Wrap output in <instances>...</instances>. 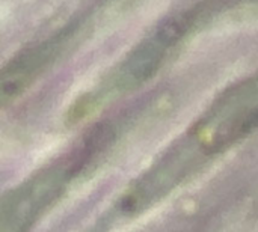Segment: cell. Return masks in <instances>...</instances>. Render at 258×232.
<instances>
[{
  "label": "cell",
  "instance_id": "cell-1",
  "mask_svg": "<svg viewBox=\"0 0 258 232\" xmlns=\"http://www.w3.org/2000/svg\"><path fill=\"white\" fill-rule=\"evenodd\" d=\"M89 165L80 148L41 171L2 201L0 232H27L33 222L62 195L68 181Z\"/></svg>",
  "mask_w": 258,
  "mask_h": 232
},
{
  "label": "cell",
  "instance_id": "cell-2",
  "mask_svg": "<svg viewBox=\"0 0 258 232\" xmlns=\"http://www.w3.org/2000/svg\"><path fill=\"white\" fill-rule=\"evenodd\" d=\"M65 39V33H59L51 39L30 47L23 51V54L17 56L3 71L2 101L6 103L8 100L15 98L23 89H26L29 82H32V79L54 57Z\"/></svg>",
  "mask_w": 258,
  "mask_h": 232
},
{
  "label": "cell",
  "instance_id": "cell-3",
  "mask_svg": "<svg viewBox=\"0 0 258 232\" xmlns=\"http://www.w3.org/2000/svg\"><path fill=\"white\" fill-rule=\"evenodd\" d=\"M165 48L166 47L159 42L157 38L142 44L124 63L121 74L116 80L118 88L130 89L147 82L157 71L163 59Z\"/></svg>",
  "mask_w": 258,
  "mask_h": 232
},
{
  "label": "cell",
  "instance_id": "cell-4",
  "mask_svg": "<svg viewBox=\"0 0 258 232\" xmlns=\"http://www.w3.org/2000/svg\"><path fill=\"white\" fill-rule=\"evenodd\" d=\"M190 20L187 14H183L180 17H174L171 20H166L157 30L156 38L159 42H162L165 47L174 45L177 41H180L187 29L190 27Z\"/></svg>",
  "mask_w": 258,
  "mask_h": 232
}]
</instances>
